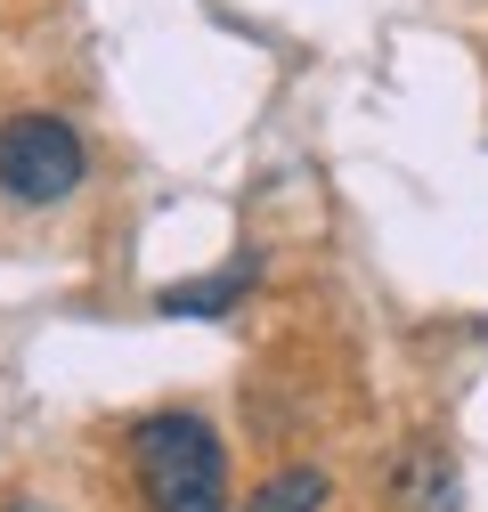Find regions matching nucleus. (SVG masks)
<instances>
[{"mask_svg": "<svg viewBox=\"0 0 488 512\" xmlns=\"http://www.w3.org/2000/svg\"><path fill=\"white\" fill-rule=\"evenodd\" d=\"M147 512H228V447L204 415H147L131 431Z\"/></svg>", "mask_w": 488, "mask_h": 512, "instance_id": "1", "label": "nucleus"}, {"mask_svg": "<svg viewBox=\"0 0 488 512\" xmlns=\"http://www.w3.org/2000/svg\"><path fill=\"white\" fill-rule=\"evenodd\" d=\"M90 171V147L66 114H9L0 122V196L9 204H66Z\"/></svg>", "mask_w": 488, "mask_h": 512, "instance_id": "2", "label": "nucleus"}, {"mask_svg": "<svg viewBox=\"0 0 488 512\" xmlns=\"http://www.w3.org/2000/svg\"><path fill=\"white\" fill-rule=\"evenodd\" d=\"M253 285H261V269H253V261H228L220 277L163 285V293H155V309H163V317H228V309H236L244 293H253Z\"/></svg>", "mask_w": 488, "mask_h": 512, "instance_id": "3", "label": "nucleus"}, {"mask_svg": "<svg viewBox=\"0 0 488 512\" xmlns=\"http://www.w3.org/2000/svg\"><path fill=\"white\" fill-rule=\"evenodd\" d=\"M318 504H326V472H318V464H285L277 480L253 488L244 512H318Z\"/></svg>", "mask_w": 488, "mask_h": 512, "instance_id": "4", "label": "nucleus"}, {"mask_svg": "<svg viewBox=\"0 0 488 512\" xmlns=\"http://www.w3.org/2000/svg\"><path fill=\"white\" fill-rule=\"evenodd\" d=\"M0 512H49V504H33V496H17V504H0Z\"/></svg>", "mask_w": 488, "mask_h": 512, "instance_id": "5", "label": "nucleus"}]
</instances>
